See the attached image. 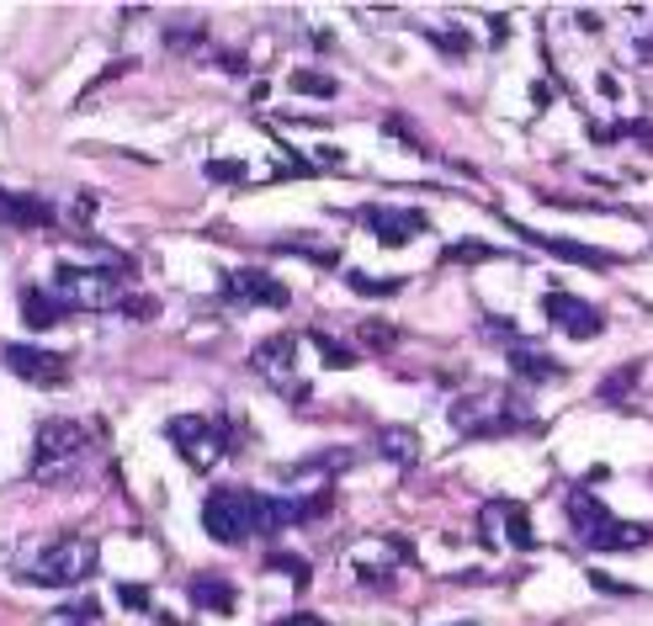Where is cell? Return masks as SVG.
Returning <instances> with one entry per match:
<instances>
[{
  "instance_id": "6da1fadb",
  "label": "cell",
  "mask_w": 653,
  "mask_h": 626,
  "mask_svg": "<svg viewBox=\"0 0 653 626\" xmlns=\"http://www.w3.org/2000/svg\"><path fill=\"white\" fill-rule=\"evenodd\" d=\"M86 462H91V435L86 425H74V420H43L38 435H32V483H43V488H64L86 473Z\"/></svg>"
},
{
  "instance_id": "7a4b0ae2",
  "label": "cell",
  "mask_w": 653,
  "mask_h": 626,
  "mask_svg": "<svg viewBox=\"0 0 653 626\" xmlns=\"http://www.w3.org/2000/svg\"><path fill=\"white\" fill-rule=\"evenodd\" d=\"M74 313H107V309H122L133 297V265H59L49 282Z\"/></svg>"
},
{
  "instance_id": "3957f363",
  "label": "cell",
  "mask_w": 653,
  "mask_h": 626,
  "mask_svg": "<svg viewBox=\"0 0 653 626\" xmlns=\"http://www.w3.org/2000/svg\"><path fill=\"white\" fill-rule=\"evenodd\" d=\"M569 526L580 536L584 547H595V553H637V547H649L653 542V526H637V521H616L611 509L590 494V488H569Z\"/></svg>"
},
{
  "instance_id": "277c9868",
  "label": "cell",
  "mask_w": 653,
  "mask_h": 626,
  "mask_svg": "<svg viewBox=\"0 0 653 626\" xmlns=\"http://www.w3.org/2000/svg\"><path fill=\"white\" fill-rule=\"evenodd\" d=\"M165 441H175V452L192 473H213L229 457V420L223 414H170Z\"/></svg>"
},
{
  "instance_id": "5b68a950",
  "label": "cell",
  "mask_w": 653,
  "mask_h": 626,
  "mask_svg": "<svg viewBox=\"0 0 653 626\" xmlns=\"http://www.w3.org/2000/svg\"><path fill=\"white\" fill-rule=\"evenodd\" d=\"M515 410H526V404H515L505 387H473V393H462V398H452V425H458L462 435H473V441H489V435H510L521 431L526 420Z\"/></svg>"
},
{
  "instance_id": "8992f818",
  "label": "cell",
  "mask_w": 653,
  "mask_h": 626,
  "mask_svg": "<svg viewBox=\"0 0 653 626\" xmlns=\"http://www.w3.org/2000/svg\"><path fill=\"white\" fill-rule=\"evenodd\" d=\"M101 563V547L97 536H59L53 547L38 553V563L27 568V584H43V589H74V584H86V578L97 574Z\"/></svg>"
},
{
  "instance_id": "52a82bcc",
  "label": "cell",
  "mask_w": 653,
  "mask_h": 626,
  "mask_svg": "<svg viewBox=\"0 0 653 626\" xmlns=\"http://www.w3.org/2000/svg\"><path fill=\"white\" fill-rule=\"evenodd\" d=\"M255 526H261V494L229 483V488H213L202 499V531L218 547H240L244 536H255Z\"/></svg>"
},
{
  "instance_id": "ba28073f",
  "label": "cell",
  "mask_w": 653,
  "mask_h": 626,
  "mask_svg": "<svg viewBox=\"0 0 653 626\" xmlns=\"http://www.w3.org/2000/svg\"><path fill=\"white\" fill-rule=\"evenodd\" d=\"M479 542L484 547H515V553H532L536 547V531H532V515L521 499H489L479 509Z\"/></svg>"
},
{
  "instance_id": "9c48e42d",
  "label": "cell",
  "mask_w": 653,
  "mask_h": 626,
  "mask_svg": "<svg viewBox=\"0 0 653 626\" xmlns=\"http://www.w3.org/2000/svg\"><path fill=\"white\" fill-rule=\"evenodd\" d=\"M250 366H255V372H261L282 398H292V404H303V398H309V383H298V335L261 340V345L250 351Z\"/></svg>"
},
{
  "instance_id": "30bf717a",
  "label": "cell",
  "mask_w": 653,
  "mask_h": 626,
  "mask_svg": "<svg viewBox=\"0 0 653 626\" xmlns=\"http://www.w3.org/2000/svg\"><path fill=\"white\" fill-rule=\"evenodd\" d=\"M0 362L11 366L22 383H38V387H64L70 383V356L43 351V345H0Z\"/></svg>"
},
{
  "instance_id": "8fae6325",
  "label": "cell",
  "mask_w": 653,
  "mask_h": 626,
  "mask_svg": "<svg viewBox=\"0 0 653 626\" xmlns=\"http://www.w3.org/2000/svg\"><path fill=\"white\" fill-rule=\"evenodd\" d=\"M542 319H547L553 330H563L569 340H595L605 330V313L595 309V303L574 297V292H547V297H542Z\"/></svg>"
},
{
  "instance_id": "7c38bea8",
  "label": "cell",
  "mask_w": 653,
  "mask_h": 626,
  "mask_svg": "<svg viewBox=\"0 0 653 626\" xmlns=\"http://www.w3.org/2000/svg\"><path fill=\"white\" fill-rule=\"evenodd\" d=\"M223 297L229 303H250V309H288V287L261 271V265H240V271H229L223 276Z\"/></svg>"
},
{
  "instance_id": "4fadbf2b",
  "label": "cell",
  "mask_w": 653,
  "mask_h": 626,
  "mask_svg": "<svg viewBox=\"0 0 653 626\" xmlns=\"http://www.w3.org/2000/svg\"><path fill=\"white\" fill-rule=\"evenodd\" d=\"M362 223L378 234V244H388V250H404L410 240L431 234V218L420 213V208H362Z\"/></svg>"
},
{
  "instance_id": "5bb4252c",
  "label": "cell",
  "mask_w": 653,
  "mask_h": 626,
  "mask_svg": "<svg viewBox=\"0 0 653 626\" xmlns=\"http://www.w3.org/2000/svg\"><path fill=\"white\" fill-rule=\"evenodd\" d=\"M70 313L74 309L53 287H22V324L27 330H38V335H43V330H53V324H64Z\"/></svg>"
},
{
  "instance_id": "9a60e30c",
  "label": "cell",
  "mask_w": 653,
  "mask_h": 626,
  "mask_svg": "<svg viewBox=\"0 0 653 626\" xmlns=\"http://www.w3.org/2000/svg\"><path fill=\"white\" fill-rule=\"evenodd\" d=\"M510 234H521V240H532L536 250H547V255H563V261H574V265H611V255L605 250H590V244H574V240H563V234H536V229H526V223H510Z\"/></svg>"
},
{
  "instance_id": "2e32d148",
  "label": "cell",
  "mask_w": 653,
  "mask_h": 626,
  "mask_svg": "<svg viewBox=\"0 0 653 626\" xmlns=\"http://www.w3.org/2000/svg\"><path fill=\"white\" fill-rule=\"evenodd\" d=\"M53 202L43 196H22V192H6L0 186V223H11V229H49L53 223Z\"/></svg>"
},
{
  "instance_id": "e0dca14e",
  "label": "cell",
  "mask_w": 653,
  "mask_h": 626,
  "mask_svg": "<svg viewBox=\"0 0 653 626\" xmlns=\"http://www.w3.org/2000/svg\"><path fill=\"white\" fill-rule=\"evenodd\" d=\"M510 372H515L521 383H563V377H569V366L557 362V356H542L532 345H515V351H510Z\"/></svg>"
},
{
  "instance_id": "ac0fdd59",
  "label": "cell",
  "mask_w": 653,
  "mask_h": 626,
  "mask_svg": "<svg viewBox=\"0 0 653 626\" xmlns=\"http://www.w3.org/2000/svg\"><path fill=\"white\" fill-rule=\"evenodd\" d=\"M187 595H192L197 610H218V616H229L234 605H240V595H234V584L223 574H197L192 584H187Z\"/></svg>"
},
{
  "instance_id": "d6986e66",
  "label": "cell",
  "mask_w": 653,
  "mask_h": 626,
  "mask_svg": "<svg viewBox=\"0 0 653 626\" xmlns=\"http://www.w3.org/2000/svg\"><path fill=\"white\" fill-rule=\"evenodd\" d=\"M378 452H383L393 467H414V462H420V441H414V431L388 425V431H378Z\"/></svg>"
},
{
  "instance_id": "ffe728a7",
  "label": "cell",
  "mask_w": 653,
  "mask_h": 626,
  "mask_svg": "<svg viewBox=\"0 0 653 626\" xmlns=\"http://www.w3.org/2000/svg\"><path fill=\"white\" fill-rule=\"evenodd\" d=\"M345 287L356 297H393L404 287V276H366V271H345Z\"/></svg>"
},
{
  "instance_id": "44dd1931",
  "label": "cell",
  "mask_w": 653,
  "mask_h": 626,
  "mask_svg": "<svg viewBox=\"0 0 653 626\" xmlns=\"http://www.w3.org/2000/svg\"><path fill=\"white\" fill-rule=\"evenodd\" d=\"M292 97H319V101H330L340 91L335 85V74H319V70H292Z\"/></svg>"
},
{
  "instance_id": "7402d4cb",
  "label": "cell",
  "mask_w": 653,
  "mask_h": 626,
  "mask_svg": "<svg viewBox=\"0 0 653 626\" xmlns=\"http://www.w3.org/2000/svg\"><path fill=\"white\" fill-rule=\"evenodd\" d=\"M622 59H627V64H649V59H653V17H649V11H643V17H637V27L627 32V49H622Z\"/></svg>"
},
{
  "instance_id": "603a6c76",
  "label": "cell",
  "mask_w": 653,
  "mask_h": 626,
  "mask_svg": "<svg viewBox=\"0 0 653 626\" xmlns=\"http://www.w3.org/2000/svg\"><path fill=\"white\" fill-rule=\"evenodd\" d=\"M267 568H271V574H288L298 589L314 578V563H309L303 553H267Z\"/></svg>"
},
{
  "instance_id": "cb8c5ba5",
  "label": "cell",
  "mask_w": 653,
  "mask_h": 626,
  "mask_svg": "<svg viewBox=\"0 0 653 626\" xmlns=\"http://www.w3.org/2000/svg\"><path fill=\"white\" fill-rule=\"evenodd\" d=\"M309 345L324 356V366H356V351H351V345H340V340H330L324 330H309Z\"/></svg>"
},
{
  "instance_id": "d4e9b609",
  "label": "cell",
  "mask_w": 653,
  "mask_h": 626,
  "mask_svg": "<svg viewBox=\"0 0 653 626\" xmlns=\"http://www.w3.org/2000/svg\"><path fill=\"white\" fill-rule=\"evenodd\" d=\"M420 32L431 38L435 49H446V53H468V49H473V38H468L462 27H420Z\"/></svg>"
},
{
  "instance_id": "484cf974",
  "label": "cell",
  "mask_w": 653,
  "mask_h": 626,
  "mask_svg": "<svg viewBox=\"0 0 653 626\" xmlns=\"http://www.w3.org/2000/svg\"><path fill=\"white\" fill-rule=\"evenodd\" d=\"M637 377H643V366H637V362H622V366H616V372H611V377L601 383V398H622V393H627Z\"/></svg>"
},
{
  "instance_id": "4316f807",
  "label": "cell",
  "mask_w": 653,
  "mask_h": 626,
  "mask_svg": "<svg viewBox=\"0 0 653 626\" xmlns=\"http://www.w3.org/2000/svg\"><path fill=\"white\" fill-rule=\"evenodd\" d=\"M356 335H362L372 351H393V345H399V330H393V324H378V319H362Z\"/></svg>"
},
{
  "instance_id": "83f0119b",
  "label": "cell",
  "mask_w": 653,
  "mask_h": 626,
  "mask_svg": "<svg viewBox=\"0 0 653 626\" xmlns=\"http://www.w3.org/2000/svg\"><path fill=\"white\" fill-rule=\"evenodd\" d=\"M202 175H208V181H244L250 170H244L240 160H208V165H202Z\"/></svg>"
},
{
  "instance_id": "f1b7e54d",
  "label": "cell",
  "mask_w": 653,
  "mask_h": 626,
  "mask_svg": "<svg viewBox=\"0 0 653 626\" xmlns=\"http://www.w3.org/2000/svg\"><path fill=\"white\" fill-rule=\"evenodd\" d=\"M165 43H170V49H192V43H202V27H192V22L165 27Z\"/></svg>"
},
{
  "instance_id": "f546056e",
  "label": "cell",
  "mask_w": 653,
  "mask_h": 626,
  "mask_svg": "<svg viewBox=\"0 0 653 626\" xmlns=\"http://www.w3.org/2000/svg\"><path fill=\"white\" fill-rule=\"evenodd\" d=\"M118 600L128 605V610H149V589L144 584H118Z\"/></svg>"
},
{
  "instance_id": "4dcf8cb0",
  "label": "cell",
  "mask_w": 653,
  "mask_h": 626,
  "mask_svg": "<svg viewBox=\"0 0 653 626\" xmlns=\"http://www.w3.org/2000/svg\"><path fill=\"white\" fill-rule=\"evenodd\" d=\"M489 255H494L489 244H452L446 250V261H489Z\"/></svg>"
},
{
  "instance_id": "1f68e13d",
  "label": "cell",
  "mask_w": 653,
  "mask_h": 626,
  "mask_svg": "<svg viewBox=\"0 0 653 626\" xmlns=\"http://www.w3.org/2000/svg\"><path fill=\"white\" fill-rule=\"evenodd\" d=\"M118 313H128V319H154V313H160V303H154V297H128Z\"/></svg>"
},
{
  "instance_id": "d6a6232c",
  "label": "cell",
  "mask_w": 653,
  "mask_h": 626,
  "mask_svg": "<svg viewBox=\"0 0 653 626\" xmlns=\"http://www.w3.org/2000/svg\"><path fill=\"white\" fill-rule=\"evenodd\" d=\"M590 584H595V589H605V595H632V584H616L611 574H590Z\"/></svg>"
},
{
  "instance_id": "836d02e7",
  "label": "cell",
  "mask_w": 653,
  "mask_h": 626,
  "mask_svg": "<svg viewBox=\"0 0 653 626\" xmlns=\"http://www.w3.org/2000/svg\"><path fill=\"white\" fill-rule=\"evenodd\" d=\"M271 626H324L319 616H292V622H271Z\"/></svg>"
},
{
  "instance_id": "e575fe53",
  "label": "cell",
  "mask_w": 653,
  "mask_h": 626,
  "mask_svg": "<svg viewBox=\"0 0 653 626\" xmlns=\"http://www.w3.org/2000/svg\"><path fill=\"white\" fill-rule=\"evenodd\" d=\"M91 616H97V605L86 600V605H80V610H74V616H70V622H74V626H80V622H91Z\"/></svg>"
},
{
  "instance_id": "d590c367",
  "label": "cell",
  "mask_w": 653,
  "mask_h": 626,
  "mask_svg": "<svg viewBox=\"0 0 653 626\" xmlns=\"http://www.w3.org/2000/svg\"><path fill=\"white\" fill-rule=\"evenodd\" d=\"M458 626H479V622H458Z\"/></svg>"
}]
</instances>
